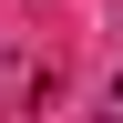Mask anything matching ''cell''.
<instances>
[]
</instances>
